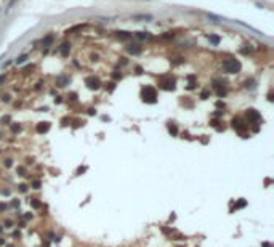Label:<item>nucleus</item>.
Instances as JSON below:
<instances>
[{
    "label": "nucleus",
    "mask_w": 274,
    "mask_h": 247,
    "mask_svg": "<svg viewBox=\"0 0 274 247\" xmlns=\"http://www.w3.org/2000/svg\"><path fill=\"white\" fill-rule=\"evenodd\" d=\"M127 50H128V53H132V55H140L143 52L140 44H130L128 47H127Z\"/></svg>",
    "instance_id": "nucleus-4"
},
{
    "label": "nucleus",
    "mask_w": 274,
    "mask_h": 247,
    "mask_svg": "<svg viewBox=\"0 0 274 247\" xmlns=\"http://www.w3.org/2000/svg\"><path fill=\"white\" fill-rule=\"evenodd\" d=\"M208 40H210V44H212V45L220 44V37H218V35H208Z\"/></svg>",
    "instance_id": "nucleus-8"
},
{
    "label": "nucleus",
    "mask_w": 274,
    "mask_h": 247,
    "mask_svg": "<svg viewBox=\"0 0 274 247\" xmlns=\"http://www.w3.org/2000/svg\"><path fill=\"white\" fill-rule=\"evenodd\" d=\"M82 29V24H79V26H74V27H71L69 31H67V34H71V32H75V31H80Z\"/></svg>",
    "instance_id": "nucleus-13"
},
{
    "label": "nucleus",
    "mask_w": 274,
    "mask_h": 247,
    "mask_svg": "<svg viewBox=\"0 0 274 247\" xmlns=\"http://www.w3.org/2000/svg\"><path fill=\"white\" fill-rule=\"evenodd\" d=\"M117 37L122 39V40H130V39H132V34H130V32H125V31H122V32H117Z\"/></svg>",
    "instance_id": "nucleus-7"
},
{
    "label": "nucleus",
    "mask_w": 274,
    "mask_h": 247,
    "mask_svg": "<svg viewBox=\"0 0 274 247\" xmlns=\"http://www.w3.org/2000/svg\"><path fill=\"white\" fill-rule=\"evenodd\" d=\"M3 80H5V76H0V84H2Z\"/></svg>",
    "instance_id": "nucleus-18"
},
{
    "label": "nucleus",
    "mask_w": 274,
    "mask_h": 247,
    "mask_svg": "<svg viewBox=\"0 0 274 247\" xmlns=\"http://www.w3.org/2000/svg\"><path fill=\"white\" fill-rule=\"evenodd\" d=\"M69 50H71V44H67V42H64V44L59 47V52H61L63 56H67V55H69Z\"/></svg>",
    "instance_id": "nucleus-6"
},
{
    "label": "nucleus",
    "mask_w": 274,
    "mask_h": 247,
    "mask_svg": "<svg viewBox=\"0 0 274 247\" xmlns=\"http://www.w3.org/2000/svg\"><path fill=\"white\" fill-rule=\"evenodd\" d=\"M223 69L226 71V72H229V74L239 72V71H240V63H239V60H228V61L223 63Z\"/></svg>",
    "instance_id": "nucleus-1"
},
{
    "label": "nucleus",
    "mask_w": 274,
    "mask_h": 247,
    "mask_svg": "<svg viewBox=\"0 0 274 247\" xmlns=\"http://www.w3.org/2000/svg\"><path fill=\"white\" fill-rule=\"evenodd\" d=\"M173 85H175V80L172 77H162L160 79V87L164 90H172Z\"/></svg>",
    "instance_id": "nucleus-3"
},
{
    "label": "nucleus",
    "mask_w": 274,
    "mask_h": 247,
    "mask_svg": "<svg viewBox=\"0 0 274 247\" xmlns=\"http://www.w3.org/2000/svg\"><path fill=\"white\" fill-rule=\"evenodd\" d=\"M85 82L88 84L90 88H98V87H100V80H98L96 77H87Z\"/></svg>",
    "instance_id": "nucleus-5"
},
{
    "label": "nucleus",
    "mask_w": 274,
    "mask_h": 247,
    "mask_svg": "<svg viewBox=\"0 0 274 247\" xmlns=\"http://www.w3.org/2000/svg\"><path fill=\"white\" fill-rule=\"evenodd\" d=\"M112 77H114V79H120L122 76H120V74H119V72H114V74H112Z\"/></svg>",
    "instance_id": "nucleus-16"
},
{
    "label": "nucleus",
    "mask_w": 274,
    "mask_h": 247,
    "mask_svg": "<svg viewBox=\"0 0 274 247\" xmlns=\"http://www.w3.org/2000/svg\"><path fill=\"white\" fill-rule=\"evenodd\" d=\"M119 64L125 66V64H127V58H120V61H119Z\"/></svg>",
    "instance_id": "nucleus-15"
},
{
    "label": "nucleus",
    "mask_w": 274,
    "mask_h": 247,
    "mask_svg": "<svg viewBox=\"0 0 274 247\" xmlns=\"http://www.w3.org/2000/svg\"><path fill=\"white\" fill-rule=\"evenodd\" d=\"M135 35H136L140 40H144V39H148V32H136Z\"/></svg>",
    "instance_id": "nucleus-10"
},
{
    "label": "nucleus",
    "mask_w": 274,
    "mask_h": 247,
    "mask_svg": "<svg viewBox=\"0 0 274 247\" xmlns=\"http://www.w3.org/2000/svg\"><path fill=\"white\" fill-rule=\"evenodd\" d=\"M133 19H151L149 15H135Z\"/></svg>",
    "instance_id": "nucleus-11"
},
{
    "label": "nucleus",
    "mask_w": 274,
    "mask_h": 247,
    "mask_svg": "<svg viewBox=\"0 0 274 247\" xmlns=\"http://www.w3.org/2000/svg\"><path fill=\"white\" fill-rule=\"evenodd\" d=\"M200 96H202V100H205V98L208 96V92H202V95H200Z\"/></svg>",
    "instance_id": "nucleus-17"
},
{
    "label": "nucleus",
    "mask_w": 274,
    "mask_h": 247,
    "mask_svg": "<svg viewBox=\"0 0 274 247\" xmlns=\"http://www.w3.org/2000/svg\"><path fill=\"white\" fill-rule=\"evenodd\" d=\"M26 60H27V55H21L19 58H16V63H18V64H21V63H24Z\"/></svg>",
    "instance_id": "nucleus-12"
},
{
    "label": "nucleus",
    "mask_w": 274,
    "mask_h": 247,
    "mask_svg": "<svg viewBox=\"0 0 274 247\" xmlns=\"http://www.w3.org/2000/svg\"><path fill=\"white\" fill-rule=\"evenodd\" d=\"M47 128H48V125H39V127H37V130H39V132H45Z\"/></svg>",
    "instance_id": "nucleus-14"
},
{
    "label": "nucleus",
    "mask_w": 274,
    "mask_h": 247,
    "mask_svg": "<svg viewBox=\"0 0 274 247\" xmlns=\"http://www.w3.org/2000/svg\"><path fill=\"white\" fill-rule=\"evenodd\" d=\"M143 96H144V100L148 101V103H156L157 93H156V90H154L152 87H146L144 90H143Z\"/></svg>",
    "instance_id": "nucleus-2"
},
{
    "label": "nucleus",
    "mask_w": 274,
    "mask_h": 247,
    "mask_svg": "<svg viewBox=\"0 0 274 247\" xmlns=\"http://www.w3.org/2000/svg\"><path fill=\"white\" fill-rule=\"evenodd\" d=\"M53 35H48V37H45V39H43V42H42V44H43V47H48V45H51V44H53Z\"/></svg>",
    "instance_id": "nucleus-9"
}]
</instances>
